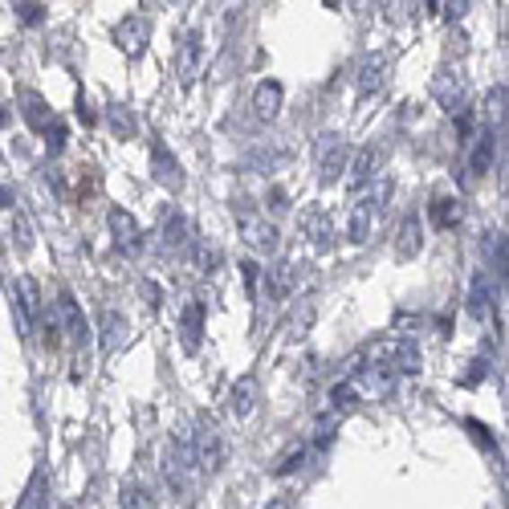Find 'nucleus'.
Instances as JSON below:
<instances>
[{
    "instance_id": "obj_1",
    "label": "nucleus",
    "mask_w": 509,
    "mask_h": 509,
    "mask_svg": "<svg viewBox=\"0 0 509 509\" xmlns=\"http://www.w3.org/2000/svg\"><path fill=\"white\" fill-rule=\"evenodd\" d=\"M391 192H395L391 176H379L375 184H371V192L355 200L351 216H347V241H351V245H363V241L371 237V229H375V220H379V212H383V204L391 200Z\"/></svg>"
},
{
    "instance_id": "obj_2",
    "label": "nucleus",
    "mask_w": 509,
    "mask_h": 509,
    "mask_svg": "<svg viewBox=\"0 0 509 509\" xmlns=\"http://www.w3.org/2000/svg\"><path fill=\"white\" fill-rule=\"evenodd\" d=\"M163 473H167V485H171V489H176V493H188V485H192V473H196L192 428H188V424H176V432H171V448H167Z\"/></svg>"
},
{
    "instance_id": "obj_3",
    "label": "nucleus",
    "mask_w": 509,
    "mask_h": 509,
    "mask_svg": "<svg viewBox=\"0 0 509 509\" xmlns=\"http://www.w3.org/2000/svg\"><path fill=\"white\" fill-rule=\"evenodd\" d=\"M192 457H196V473H220L224 465V440H220V428L212 416H204L200 428L192 432Z\"/></svg>"
},
{
    "instance_id": "obj_4",
    "label": "nucleus",
    "mask_w": 509,
    "mask_h": 509,
    "mask_svg": "<svg viewBox=\"0 0 509 509\" xmlns=\"http://www.w3.org/2000/svg\"><path fill=\"white\" fill-rule=\"evenodd\" d=\"M13 310H17L21 318V334H33V322L41 318V290H37V281L29 277V273H21L17 277V298H13Z\"/></svg>"
},
{
    "instance_id": "obj_5",
    "label": "nucleus",
    "mask_w": 509,
    "mask_h": 509,
    "mask_svg": "<svg viewBox=\"0 0 509 509\" xmlns=\"http://www.w3.org/2000/svg\"><path fill=\"white\" fill-rule=\"evenodd\" d=\"M347 159H351V151H347L343 135L326 131L322 143H318V171H322V184H334V180H338V171L347 167Z\"/></svg>"
},
{
    "instance_id": "obj_6",
    "label": "nucleus",
    "mask_w": 509,
    "mask_h": 509,
    "mask_svg": "<svg viewBox=\"0 0 509 509\" xmlns=\"http://www.w3.org/2000/svg\"><path fill=\"white\" fill-rule=\"evenodd\" d=\"M200 66H204V37L196 33H184L180 41V53H176V74H180V86H192L200 78Z\"/></svg>"
},
{
    "instance_id": "obj_7",
    "label": "nucleus",
    "mask_w": 509,
    "mask_h": 509,
    "mask_svg": "<svg viewBox=\"0 0 509 509\" xmlns=\"http://www.w3.org/2000/svg\"><path fill=\"white\" fill-rule=\"evenodd\" d=\"M387 159V143H375V147H363L351 163V176H347V188H363L371 180H379V167Z\"/></svg>"
},
{
    "instance_id": "obj_8",
    "label": "nucleus",
    "mask_w": 509,
    "mask_h": 509,
    "mask_svg": "<svg viewBox=\"0 0 509 509\" xmlns=\"http://www.w3.org/2000/svg\"><path fill=\"white\" fill-rule=\"evenodd\" d=\"M241 237H245V245L257 249V253H273V249H277V229H273L269 220L253 216V212L241 216Z\"/></svg>"
},
{
    "instance_id": "obj_9",
    "label": "nucleus",
    "mask_w": 509,
    "mask_h": 509,
    "mask_svg": "<svg viewBox=\"0 0 509 509\" xmlns=\"http://www.w3.org/2000/svg\"><path fill=\"white\" fill-rule=\"evenodd\" d=\"M57 318L66 322V334H70V343L82 351V347L90 343V326H86V314L78 310V302H74L70 294H57Z\"/></svg>"
},
{
    "instance_id": "obj_10",
    "label": "nucleus",
    "mask_w": 509,
    "mask_h": 509,
    "mask_svg": "<svg viewBox=\"0 0 509 509\" xmlns=\"http://www.w3.org/2000/svg\"><path fill=\"white\" fill-rule=\"evenodd\" d=\"M281 102H285V90H281V82H273V78L257 82V90H253V115L261 118V123H273V118L281 115Z\"/></svg>"
},
{
    "instance_id": "obj_11",
    "label": "nucleus",
    "mask_w": 509,
    "mask_h": 509,
    "mask_svg": "<svg viewBox=\"0 0 509 509\" xmlns=\"http://www.w3.org/2000/svg\"><path fill=\"white\" fill-rule=\"evenodd\" d=\"M257 399H261V383H257V375H241L237 383H233V391H229L233 416H237V420H249V416L257 412Z\"/></svg>"
},
{
    "instance_id": "obj_12",
    "label": "nucleus",
    "mask_w": 509,
    "mask_h": 509,
    "mask_svg": "<svg viewBox=\"0 0 509 509\" xmlns=\"http://www.w3.org/2000/svg\"><path fill=\"white\" fill-rule=\"evenodd\" d=\"M110 233H115V241H118V249H123V253H135V249L143 245L139 220H135L127 208H110Z\"/></svg>"
},
{
    "instance_id": "obj_13",
    "label": "nucleus",
    "mask_w": 509,
    "mask_h": 509,
    "mask_svg": "<svg viewBox=\"0 0 509 509\" xmlns=\"http://www.w3.org/2000/svg\"><path fill=\"white\" fill-rule=\"evenodd\" d=\"M115 41H118V49L123 53H139L143 45H147V25H143V17H123L115 25Z\"/></svg>"
},
{
    "instance_id": "obj_14",
    "label": "nucleus",
    "mask_w": 509,
    "mask_h": 509,
    "mask_svg": "<svg viewBox=\"0 0 509 509\" xmlns=\"http://www.w3.org/2000/svg\"><path fill=\"white\" fill-rule=\"evenodd\" d=\"M493 151H497V139H493V127H485L473 139V151H469V171H473V176H485L493 167Z\"/></svg>"
},
{
    "instance_id": "obj_15",
    "label": "nucleus",
    "mask_w": 509,
    "mask_h": 509,
    "mask_svg": "<svg viewBox=\"0 0 509 509\" xmlns=\"http://www.w3.org/2000/svg\"><path fill=\"white\" fill-rule=\"evenodd\" d=\"M151 167H155V180L163 188H171V192H176L180 184H184V176H180V163L171 155H167V147L163 143H155V147H151Z\"/></svg>"
},
{
    "instance_id": "obj_16",
    "label": "nucleus",
    "mask_w": 509,
    "mask_h": 509,
    "mask_svg": "<svg viewBox=\"0 0 509 509\" xmlns=\"http://www.w3.org/2000/svg\"><path fill=\"white\" fill-rule=\"evenodd\" d=\"M436 98L448 106V110H461V106H465V86H461V78L452 70L436 74Z\"/></svg>"
},
{
    "instance_id": "obj_17",
    "label": "nucleus",
    "mask_w": 509,
    "mask_h": 509,
    "mask_svg": "<svg viewBox=\"0 0 509 509\" xmlns=\"http://www.w3.org/2000/svg\"><path fill=\"white\" fill-rule=\"evenodd\" d=\"M387 62L383 57H371L367 66H363V74H359V98H371V94H379L383 90V82H387Z\"/></svg>"
},
{
    "instance_id": "obj_18",
    "label": "nucleus",
    "mask_w": 509,
    "mask_h": 509,
    "mask_svg": "<svg viewBox=\"0 0 509 509\" xmlns=\"http://www.w3.org/2000/svg\"><path fill=\"white\" fill-rule=\"evenodd\" d=\"M424 237H420V220L416 216H404V224H399V257L404 261H412L416 253H420Z\"/></svg>"
},
{
    "instance_id": "obj_19",
    "label": "nucleus",
    "mask_w": 509,
    "mask_h": 509,
    "mask_svg": "<svg viewBox=\"0 0 509 509\" xmlns=\"http://www.w3.org/2000/svg\"><path fill=\"white\" fill-rule=\"evenodd\" d=\"M200 318H204L200 302H188L184 318H180V322H184V347H188V351H196V347H200Z\"/></svg>"
},
{
    "instance_id": "obj_20",
    "label": "nucleus",
    "mask_w": 509,
    "mask_h": 509,
    "mask_svg": "<svg viewBox=\"0 0 509 509\" xmlns=\"http://www.w3.org/2000/svg\"><path fill=\"white\" fill-rule=\"evenodd\" d=\"M123 338H127V318L115 314V310H106L102 314V343L106 347H123Z\"/></svg>"
},
{
    "instance_id": "obj_21",
    "label": "nucleus",
    "mask_w": 509,
    "mask_h": 509,
    "mask_svg": "<svg viewBox=\"0 0 509 509\" xmlns=\"http://www.w3.org/2000/svg\"><path fill=\"white\" fill-rule=\"evenodd\" d=\"M432 216H436L440 224H457V208H452V200H432Z\"/></svg>"
},
{
    "instance_id": "obj_22",
    "label": "nucleus",
    "mask_w": 509,
    "mask_h": 509,
    "mask_svg": "<svg viewBox=\"0 0 509 509\" xmlns=\"http://www.w3.org/2000/svg\"><path fill=\"white\" fill-rule=\"evenodd\" d=\"M184 229H188L184 216H171V220H167V245H171V249L184 245Z\"/></svg>"
},
{
    "instance_id": "obj_23",
    "label": "nucleus",
    "mask_w": 509,
    "mask_h": 509,
    "mask_svg": "<svg viewBox=\"0 0 509 509\" xmlns=\"http://www.w3.org/2000/svg\"><path fill=\"white\" fill-rule=\"evenodd\" d=\"M147 497V489H139L135 481H127L123 485V509H139V501Z\"/></svg>"
},
{
    "instance_id": "obj_24",
    "label": "nucleus",
    "mask_w": 509,
    "mask_h": 509,
    "mask_svg": "<svg viewBox=\"0 0 509 509\" xmlns=\"http://www.w3.org/2000/svg\"><path fill=\"white\" fill-rule=\"evenodd\" d=\"M432 13H440V17H465V0H448V4H428Z\"/></svg>"
},
{
    "instance_id": "obj_25",
    "label": "nucleus",
    "mask_w": 509,
    "mask_h": 509,
    "mask_svg": "<svg viewBox=\"0 0 509 509\" xmlns=\"http://www.w3.org/2000/svg\"><path fill=\"white\" fill-rule=\"evenodd\" d=\"M110 118H115L118 135H123V139H131V135H135V127H131V118H127V110H123V106H110Z\"/></svg>"
},
{
    "instance_id": "obj_26",
    "label": "nucleus",
    "mask_w": 509,
    "mask_h": 509,
    "mask_svg": "<svg viewBox=\"0 0 509 509\" xmlns=\"http://www.w3.org/2000/svg\"><path fill=\"white\" fill-rule=\"evenodd\" d=\"M25 106H29V123L41 131V127H45V118H41V98H37V94H25Z\"/></svg>"
},
{
    "instance_id": "obj_27",
    "label": "nucleus",
    "mask_w": 509,
    "mask_h": 509,
    "mask_svg": "<svg viewBox=\"0 0 509 509\" xmlns=\"http://www.w3.org/2000/svg\"><path fill=\"white\" fill-rule=\"evenodd\" d=\"M17 9H21V21H37V17H41V13H37L41 4H17Z\"/></svg>"
},
{
    "instance_id": "obj_28",
    "label": "nucleus",
    "mask_w": 509,
    "mask_h": 509,
    "mask_svg": "<svg viewBox=\"0 0 509 509\" xmlns=\"http://www.w3.org/2000/svg\"><path fill=\"white\" fill-rule=\"evenodd\" d=\"M269 509H290V501H273V505Z\"/></svg>"
}]
</instances>
